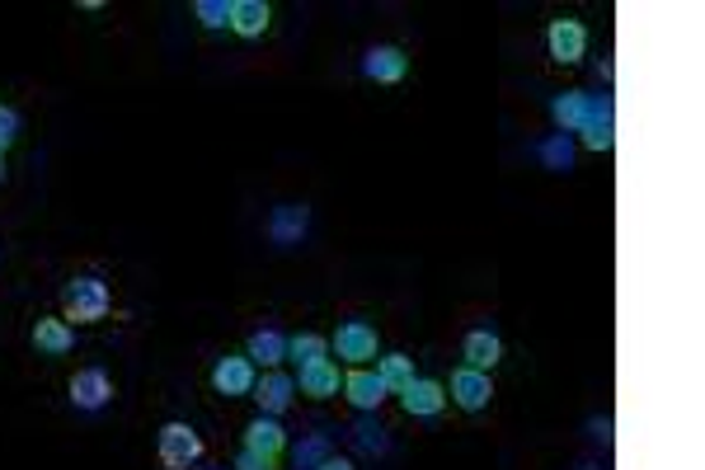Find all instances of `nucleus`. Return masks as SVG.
<instances>
[{
	"label": "nucleus",
	"mask_w": 705,
	"mask_h": 470,
	"mask_svg": "<svg viewBox=\"0 0 705 470\" xmlns=\"http://www.w3.org/2000/svg\"><path fill=\"white\" fill-rule=\"evenodd\" d=\"M338 391H344V401L352 405V409H362V415H372V409H381V405H386V386H381V377L372 372V367H348V372H344V386H338Z\"/></svg>",
	"instance_id": "423d86ee"
},
{
	"label": "nucleus",
	"mask_w": 705,
	"mask_h": 470,
	"mask_svg": "<svg viewBox=\"0 0 705 470\" xmlns=\"http://www.w3.org/2000/svg\"><path fill=\"white\" fill-rule=\"evenodd\" d=\"M541 155H546V161L555 165V169H569V141H564V137H555V141H550V147H546Z\"/></svg>",
	"instance_id": "393cba45"
},
{
	"label": "nucleus",
	"mask_w": 705,
	"mask_h": 470,
	"mask_svg": "<svg viewBox=\"0 0 705 470\" xmlns=\"http://www.w3.org/2000/svg\"><path fill=\"white\" fill-rule=\"evenodd\" d=\"M24 132V123H20V109H10V104H0V155H5L14 141H20Z\"/></svg>",
	"instance_id": "5701e85b"
},
{
	"label": "nucleus",
	"mask_w": 705,
	"mask_h": 470,
	"mask_svg": "<svg viewBox=\"0 0 705 470\" xmlns=\"http://www.w3.org/2000/svg\"><path fill=\"white\" fill-rule=\"evenodd\" d=\"M316 470H358V466H352L348 457H324V461H320Z\"/></svg>",
	"instance_id": "cd10ccee"
},
{
	"label": "nucleus",
	"mask_w": 705,
	"mask_h": 470,
	"mask_svg": "<svg viewBox=\"0 0 705 470\" xmlns=\"http://www.w3.org/2000/svg\"><path fill=\"white\" fill-rule=\"evenodd\" d=\"M546 48H550V62L578 66V62H584V52H588V28L578 24V20H550Z\"/></svg>",
	"instance_id": "39448f33"
},
{
	"label": "nucleus",
	"mask_w": 705,
	"mask_h": 470,
	"mask_svg": "<svg viewBox=\"0 0 705 470\" xmlns=\"http://www.w3.org/2000/svg\"><path fill=\"white\" fill-rule=\"evenodd\" d=\"M34 348L48 353V358H62V353L76 348V330H70L62 316H42V320L34 325Z\"/></svg>",
	"instance_id": "f3484780"
},
{
	"label": "nucleus",
	"mask_w": 705,
	"mask_h": 470,
	"mask_svg": "<svg viewBox=\"0 0 705 470\" xmlns=\"http://www.w3.org/2000/svg\"><path fill=\"white\" fill-rule=\"evenodd\" d=\"M254 401H259V415L268 419H278L282 409L292 405V395H296V381L282 372V367H273V372H264V377H254Z\"/></svg>",
	"instance_id": "9d476101"
},
{
	"label": "nucleus",
	"mask_w": 705,
	"mask_h": 470,
	"mask_svg": "<svg viewBox=\"0 0 705 470\" xmlns=\"http://www.w3.org/2000/svg\"><path fill=\"white\" fill-rule=\"evenodd\" d=\"M358 443H362L367 452H381V447H386V443L376 437V429H358Z\"/></svg>",
	"instance_id": "bb28decb"
},
{
	"label": "nucleus",
	"mask_w": 705,
	"mask_h": 470,
	"mask_svg": "<svg viewBox=\"0 0 705 470\" xmlns=\"http://www.w3.org/2000/svg\"><path fill=\"white\" fill-rule=\"evenodd\" d=\"M113 310V288L104 278H94V274H85V278H70L66 288H62V320L70 325H99Z\"/></svg>",
	"instance_id": "f257e3e1"
},
{
	"label": "nucleus",
	"mask_w": 705,
	"mask_h": 470,
	"mask_svg": "<svg viewBox=\"0 0 705 470\" xmlns=\"http://www.w3.org/2000/svg\"><path fill=\"white\" fill-rule=\"evenodd\" d=\"M338 386H344V372H338L334 358L310 363V367H302V377H296V391L310 395V401H334Z\"/></svg>",
	"instance_id": "ddd939ff"
},
{
	"label": "nucleus",
	"mask_w": 705,
	"mask_h": 470,
	"mask_svg": "<svg viewBox=\"0 0 705 470\" xmlns=\"http://www.w3.org/2000/svg\"><path fill=\"white\" fill-rule=\"evenodd\" d=\"M235 470H273V461H264V457H249V452H240Z\"/></svg>",
	"instance_id": "a878e982"
},
{
	"label": "nucleus",
	"mask_w": 705,
	"mask_h": 470,
	"mask_svg": "<svg viewBox=\"0 0 705 470\" xmlns=\"http://www.w3.org/2000/svg\"><path fill=\"white\" fill-rule=\"evenodd\" d=\"M447 401L457 405V409H465V415H479V409H489V401H493V381H489V372H475V367H457V372H451Z\"/></svg>",
	"instance_id": "20e7f679"
},
{
	"label": "nucleus",
	"mask_w": 705,
	"mask_h": 470,
	"mask_svg": "<svg viewBox=\"0 0 705 470\" xmlns=\"http://www.w3.org/2000/svg\"><path fill=\"white\" fill-rule=\"evenodd\" d=\"M362 76L376 80V85H400L409 76V56L405 48H395V42H376V48H367L362 56Z\"/></svg>",
	"instance_id": "0eeeda50"
},
{
	"label": "nucleus",
	"mask_w": 705,
	"mask_h": 470,
	"mask_svg": "<svg viewBox=\"0 0 705 470\" xmlns=\"http://www.w3.org/2000/svg\"><path fill=\"white\" fill-rule=\"evenodd\" d=\"M376 377H381V386H386V391L400 395L409 381H414V358H409V353H381V358H376Z\"/></svg>",
	"instance_id": "6ab92c4d"
},
{
	"label": "nucleus",
	"mask_w": 705,
	"mask_h": 470,
	"mask_svg": "<svg viewBox=\"0 0 705 470\" xmlns=\"http://www.w3.org/2000/svg\"><path fill=\"white\" fill-rule=\"evenodd\" d=\"M66 391H70V405L76 409H104L113 401V381H108L104 367H80Z\"/></svg>",
	"instance_id": "1a4fd4ad"
},
{
	"label": "nucleus",
	"mask_w": 705,
	"mask_h": 470,
	"mask_svg": "<svg viewBox=\"0 0 705 470\" xmlns=\"http://www.w3.org/2000/svg\"><path fill=\"white\" fill-rule=\"evenodd\" d=\"M268 20H273V10H268V0H231V34L240 38H264L268 34Z\"/></svg>",
	"instance_id": "2eb2a0df"
},
{
	"label": "nucleus",
	"mask_w": 705,
	"mask_h": 470,
	"mask_svg": "<svg viewBox=\"0 0 705 470\" xmlns=\"http://www.w3.org/2000/svg\"><path fill=\"white\" fill-rule=\"evenodd\" d=\"M211 391L217 395H249L254 391V363L245 353H226L211 367Z\"/></svg>",
	"instance_id": "9b49d317"
},
{
	"label": "nucleus",
	"mask_w": 705,
	"mask_h": 470,
	"mask_svg": "<svg viewBox=\"0 0 705 470\" xmlns=\"http://www.w3.org/2000/svg\"><path fill=\"white\" fill-rule=\"evenodd\" d=\"M245 358H249L254 367H264V372H273V367L287 363V334H278V330H254L249 344H245Z\"/></svg>",
	"instance_id": "dca6fc26"
},
{
	"label": "nucleus",
	"mask_w": 705,
	"mask_h": 470,
	"mask_svg": "<svg viewBox=\"0 0 705 470\" xmlns=\"http://www.w3.org/2000/svg\"><path fill=\"white\" fill-rule=\"evenodd\" d=\"M330 348H334V363H344V367H372L381 358V339H376V330L367 320L338 325Z\"/></svg>",
	"instance_id": "f03ea898"
},
{
	"label": "nucleus",
	"mask_w": 705,
	"mask_h": 470,
	"mask_svg": "<svg viewBox=\"0 0 705 470\" xmlns=\"http://www.w3.org/2000/svg\"><path fill=\"white\" fill-rule=\"evenodd\" d=\"M400 409L409 419H433L447 409V386L443 381H428V377H414L409 386L400 391Z\"/></svg>",
	"instance_id": "6e6552de"
},
{
	"label": "nucleus",
	"mask_w": 705,
	"mask_h": 470,
	"mask_svg": "<svg viewBox=\"0 0 705 470\" xmlns=\"http://www.w3.org/2000/svg\"><path fill=\"white\" fill-rule=\"evenodd\" d=\"M588 104H592V99H588L584 90H564V94H555V104H550V118L560 123V137H564V132H578V127L588 123Z\"/></svg>",
	"instance_id": "a211bd4d"
},
{
	"label": "nucleus",
	"mask_w": 705,
	"mask_h": 470,
	"mask_svg": "<svg viewBox=\"0 0 705 470\" xmlns=\"http://www.w3.org/2000/svg\"><path fill=\"white\" fill-rule=\"evenodd\" d=\"M287 358L296 363V367H310V363H320V358H330V339L324 334H292L287 339Z\"/></svg>",
	"instance_id": "aec40b11"
},
{
	"label": "nucleus",
	"mask_w": 705,
	"mask_h": 470,
	"mask_svg": "<svg viewBox=\"0 0 705 470\" xmlns=\"http://www.w3.org/2000/svg\"><path fill=\"white\" fill-rule=\"evenodd\" d=\"M461 367H475V372H493V367L503 363V339L493 330H471L461 344Z\"/></svg>",
	"instance_id": "4468645a"
},
{
	"label": "nucleus",
	"mask_w": 705,
	"mask_h": 470,
	"mask_svg": "<svg viewBox=\"0 0 705 470\" xmlns=\"http://www.w3.org/2000/svg\"><path fill=\"white\" fill-rule=\"evenodd\" d=\"M268 231H273L278 245H292V240L306 231V207H296V203L278 207V212H273V226H268Z\"/></svg>",
	"instance_id": "412c9836"
},
{
	"label": "nucleus",
	"mask_w": 705,
	"mask_h": 470,
	"mask_svg": "<svg viewBox=\"0 0 705 470\" xmlns=\"http://www.w3.org/2000/svg\"><path fill=\"white\" fill-rule=\"evenodd\" d=\"M193 14H197V24L203 28H226L231 24V0H197Z\"/></svg>",
	"instance_id": "4be33fe9"
},
{
	"label": "nucleus",
	"mask_w": 705,
	"mask_h": 470,
	"mask_svg": "<svg viewBox=\"0 0 705 470\" xmlns=\"http://www.w3.org/2000/svg\"><path fill=\"white\" fill-rule=\"evenodd\" d=\"M0 183H5V155H0Z\"/></svg>",
	"instance_id": "c85d7f7f"
},
{
	"label": "nucleus",
	"mask_w": 705,
	"mask_h": 470,
	"mask_svg": "<svg viewBox=\"0 0 705 470\" xmlns=\"http://www.w3.org/2000/svg\"><path fill=\"white\" fill-rule=\"evenodd\" d=\"M245 452H249V457H264V461H278L282 452H287V429H282L278 419L259 415L245 429Z\"/></svg>",
	"instance_id": "f8f14e48"
},
{
	"label": "nucleus",
	"mask_w": 705,
	"mask_h": 470,
	"mask_svg": "<svg viewBox=\"0 0 705 470\" xmlns=\"http://www.w3.org/2000/svg\"><path fill=\"white\" fill-rule=\"evenodd\" d=\"M155 457H161L169 470H189L203 461V437H197L189 423H165L161 437H155Z\"/></svg>",
	"instance_id": "7ed1b4c3"
},
{
	"label": "nucleus",
	"mask_w": 705,
	"mask_h": 470,
	"mask_svg": "<svg viewBox=\"0 0 705 470\" xmlns=\"http://www.w3.org/2000/svg\"><path fill=\"white\" fill-rule=\"evenodd\" d=\"M324 457H330V437L316 433V437H310V443H306L302 452H296V466H310V470H316Z\"/></svg>",
	"instance_id": "b1692460"
}]
</instances>
